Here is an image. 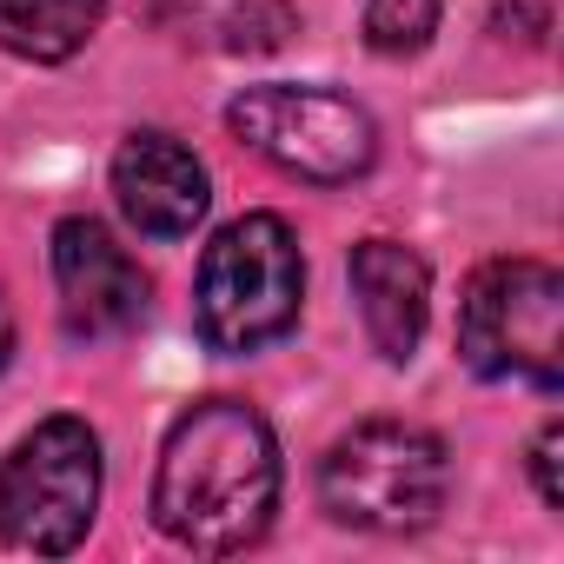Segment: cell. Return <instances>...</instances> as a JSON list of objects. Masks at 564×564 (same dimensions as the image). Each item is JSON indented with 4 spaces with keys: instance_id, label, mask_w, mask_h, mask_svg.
Listing matches in <instances>:
<instances>
[{
    "instance_id": "13",
    "label": "cell",
    "mask_w": 564,
    "mask_h": 564,
    "mask_svg": "<svg viewBox=\"0 0 564 564\" xmlns=\"http://www.w3.org/2000/svg\"><path fill=\"white\" fill-rule=\"evenodd\" d=\"M14 359V306H8V286H0V366Z\"/></svg>"
},
{
    "instance_id": "10",
    "label": "cell",
    "mask_w": 564,
    "mask_h": 564,
    "mask_svg": "<svg viewBox=\"0 0 564 564\" xmlns=\"http://www.w3.org/2000/svg\"><path fill=\"white\" fill-rule=\"evenodd\" d=\"M107 0H0V47L21 61H67L94 41Z\"/></svg>"
},
{
    "instance_id": "4",
    "label": "cell",
    "mask_w": 564,
    "mask_h": 564,
    "mask_svg": "<svg viewBox=\"0 0 564 564\" xmlns=\"http://www.w3.org/2000/svg\"><path fill=\"white\" fill-rule=\"evenodd\" d=\"M452 458L425 425L372 419L346 432L319 465V498L352 531H425L445 511Z\"/></svg>"
},
{
    "instance_id": "6",
    "label": "cell",
    "mask_w": 564,
    "mask_h": 564,
    "mask_svg": "<svg viewBox=\"0 0 564 564\" xmlns=\"http://www.w3.org/2000/svg\"><path fill=\"white\" fill-rule=\"evenodd\" d=\"M226 127L259 160H272L293 180H313V186H346L379 160L372 113L333 87H246L226 107Z\"/></svg>"
},
{
    "instance_id": "3",
    "label": "cell",
    "mask_w": 564,
    "mask_h": 564,
    "mask_svg": "<svg viewBox=\"0 0 564 564\" xmlns=\"http://www.w3.org/2000/svg\"><path fill=\"white\" fill-rule=\"evenodd\" d=\"M458 359L478 379H524L557 392L564 379V279L544 259H491L465 279Z\"/></svg>"
},
{
    "instance_id": "1",
    "label": "cell",
    "mask_w": 564,
    "mask_h": 564,
    "mask_svg": "<svg viewBox=\"0 0 564 564\" xmlns=\"http://www.w3.org/2000/svg\"><path fill=\"white\" fill-rule=\"evenodd\" d=\"M272 505H279L272 425L246 399L186 405L160 445L153 524L199 557H232L272 524Z\"/></svg>"
},
{
    "instance_id": "12",
    "label": "cell",
    "mask_w": 564,
    "mask_h": 564,
    "mask_svg": "<svg viewBox=\"0 0 564 564\" xmlns=\"http://www.w3.org/2000/svg\"><path fill=\"white\" fill-rule=\"evenodd\" d=\"M557 445H564V425L551 419L544 432H538V445H531V478H538V498L557 511L564 505V491H557Z\"/></svg>"
},
{
    "instance_id": "9",
    "label": "cell",
    "mask_w": 564,
    "mask_h": 564,
    "mask_svg": "<svg viewBox=\"0 0 564 564\" xmlns=\"http://www.w3.org/2000/svg\"><path fill=\"white\" fill-rule=\"evenodd\" d=\"M352 293L372 346L386 359H412L425 339V306H432V272L412 246L399 239H359L352 246Z\"/></svg>"
},
{
    "instance_id": "5",
    "label": "cell",
    "mask_w": 564,
    "mask_h": 564,
    "mask_svg": "<svg viewBox=\"0 0 564 564\" xmlns=\"http://www.w3.org/2000/svg\"><path fill=\"white\" fill-rule=\"evenodd\" d=\"M100 511V438L87 419H47L0 458V538L14 551L61 557Z\"/></svg>"
},
{
    "instance_id": "8",
    "label": "cell",
    "mask_w": 564,
    "mask_h": 564,
    "mask_svg": "<svg viewBox=\"0 0 564 564\" xmlns=\"http://www.w3.org/2000/svg\"><path fill=\"white\" fill-rule=\"evenodd\" d=\"M113 199L147 239H186L206 219V166L173 133H133L113 153Z\"/></svg>"
},
{
    "instance_id": "7",
    "label": "cell",
    "mask_w": 564,
    "mask_h": 564,
    "mask_svg": "<svg viewBox=\"0 0 564 564\" xmlns=\"http://www.w3.org/2000/svg\"><path fill=\"white\" fill-rule=\"evenodd\" d=\"M54 286L61 319L74 339H120L147 319V272L140 259L100 226V219H61L54 226Z\"/></svg>"
},
{
    "instance_id": "2",
    "label": "cell",
    "mask_w": 564,
    "mask_h": 564,
    "mask_svg": "<svg viewBox=\"0 0 564 564\" xmlns=\"http://www.w3.org/2000/svg\"><path fill=\"white\" fill-rule=\"evenodd\" d=\"M300 293H306V259L293 226L279 213H246L206 246L193 313L213 352H259L293 333Z\"/></svg>"
},
{
    "instance_id": "11",
    "label": "cell",
    "mask_w": 564,
    "mask_h": 564,
    "mask_svg": "<svg viewBox=\"0 0 564 564\" xmlns=\"http://www.w3.org/2000/svg\"><path fill=\"white\" fill-rule=\"evenodd\" d=\"M438 34V0H366V47L372 54H419Z\"/></svg>"
}]
</instances>
